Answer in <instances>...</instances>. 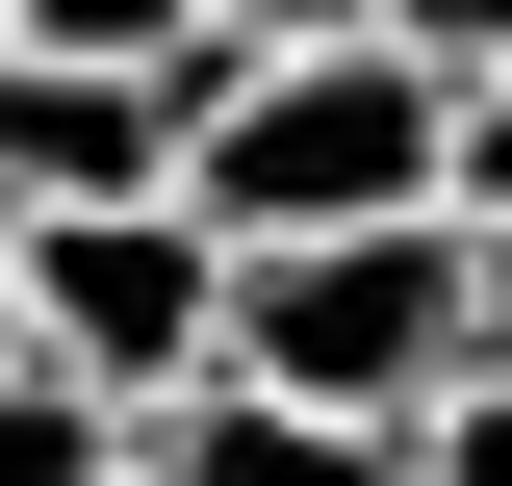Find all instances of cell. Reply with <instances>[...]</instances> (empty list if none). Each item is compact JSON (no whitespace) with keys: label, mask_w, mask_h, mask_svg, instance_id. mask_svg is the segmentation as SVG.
<instances>
[{"label":"cell","mask_w":512,"mask_h":486,"mask_svg":"<svg viewBox=\"0 0 512 486\" xmlns=\"http://www.w3.org/2000/svg\"><path fill=\"white\" fill-rule=\"evenodd\" d=\"M231 384H282V410H359L410 435L461 359H487V231L461 205H359V231H231V333H205Z\"/></svg>","instance_id":"cell-1"},{"label":"cell","mask_w":512,"mask_h":486,"mask_svg":"<svg viewBox=\"0 0 512 486\" xmlns=\"http://www.w3.org/2000/svg\"><path fill=\"white\" fill-rule=\"evenodd\" d=\"M461 77H410L384 26H308V52H180V205L205 231H359V205H436Z\"/></svg>","instance_id":"cell-2"},{"label":"cell","mask_w":512,"mask_h":486,"mask_svg":"<svg viewBox=\"0 0 512 486\" xmlns=\"http://www.w3.org/2000/svg\"><path fill=\"white\" fill-rule=\"evenodd\" d=\"M205 333H231V231H205L180 180L0 205V359H52L77 410H154V384H205Z\"/></svg>","instance_id":"cell-3"},{"label":"cell","mask_w":512,"mask_h":486,"mask_svg":"<svg viewBox=\"0 0 512 486\" xmlns=\"http://www.w3.org/2000/svg\"><path fill=\"white\" fill-rule=\"evenodd\" d=\"M103 180H180V77H103V52L0 26V205H103Z\"/></svg>","instance_id":"cell-4"},{"label":"cell","mask_w":512,"mask_h":486,"mask_svg":"<svg viewBox=\"0 0 512 486\" xmlns=\"http://www.w3.org/2000/svg\"><path fill=\"white\" fill-rule=\"evenodd\" d=\"M128 486H410V435H359V410H282V384H154L128 410Z\"/></svg>","instance_id":"cell-5"},{"label":"cell","mask_w":512,"mask_h":486,"mask_svg":"<svg viewBox=\"0 0 512 486\" xmlns=\"http://www.w3.org/2000/svg\"><path fill=\"white\" fill-rule=\"evenodd\" d=\"M0 486H128V410H77L52 359H0Z\"/></svg>","instance_id":"cell-6"},{"label":"cell","mask_w":512,"mask_h":486,"mask_svg":"<svg viewBox=\"0 0 512 486\" xmlns=\"http://www.w3.org/2000/svg\"><path fill=\"white\" fill-rule=\"evenodd\" d=\"M0 26H26V52H103V77H180L205 52V0H0Z\"/></svg>","instance_id":"cell-7"},{"label":"cell","mask_w":512,"mask_h":486,"mask_svg":"<svg viewBox=\"0 0 512 486\" xmlns=\"http://www.w3.org/2000/svg\"><path fill=\"white\" fill-rule=\"evenodd\" d=\"M410 486H512V359H461L436 410H410Z\"/></svg>","instance_id":"cell-8"},{"label":"cell","mask_w":512,"mask_h":486,"mask_svg":"<svg viewBox=\"0 0 512 486\" xmlns=\"http://www.w3.org/2000/svg\"><path fill=\"white\" fill-rule=\"evenodd\" d=\"M359 26H384V52H410V77H461V103H487V77H512V0H359Z\"/></svg>","instance_id":"cell-9"},{"label":"cell","mask_w":512,"mask_h":486,"mask_svg":"<svg viewBox=\"0 0 512 486\" xmlns=\"http://www.w3.org/2000/svg\"><path fill=\"white\" fill-rule=\"evenodd\" d=\"M436 205H461V231H487V205H512V77H487V103H461V154H436Z\"/></svg>","instance_id":"cell-10"},{"label":"cell","mask_w":512,"mask_h":486,"mask_svg":"<svg viewBox=\"0 0 512 486\" xmlns=\"http://www.w3.org/2000/svg\"><path fill=\"white\" fill-rule=\"evenodd\" d=\"M308 26H359V0H205V52H308Z\"/></svg>","instance_id":"cell-11"},{"label":"cell","mask_w":512,"mask_h":486,"mask_svg":"<svg viewBox=\"0 0 512 486\" xmlns=\"http://www.w3.org/2000/svg\"><path fill=\"white\" fill-rule=\"evenodd\" d=\"M487 359H512V205H487Z\"/></svg>","instance_id":"cell-12"}]
</instances>
